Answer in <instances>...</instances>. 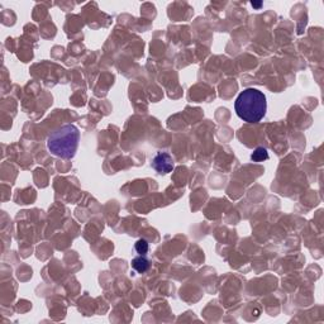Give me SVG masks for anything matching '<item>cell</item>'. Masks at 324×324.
Wrapping results in <instances>:
<instances>
[{
    "instance_id": "7a4b0ae2",
    "label": "cell",
    "mask_w": 324,
    "mask_h": 324,
    "mask_svg": "<svg viewBox=\"0 0 324 324\" xmlns=\"http://www.w3.org/2000/svg\"><path fill=\"white\" fill-rule=\"evenodd\" d=\"M80 132L74 124H66L52 132L47 139V147L53 156L72 158L79 147Z\"/></svg>"
},
{
    "instance_id": "8992f818",
    "label": "cell",
    "mask_w": 324,
    "mask_h": 324,
    "mask_svg": "<svg viewBox=\"0 0 324 324\" xmlns=\"http://www.w3.org/2000/svg\"><path fill=\"white\" fill-rule=\"evenodd\" d=\"M134 248H136L137 254L142 255V256H145V255L148 252V242L146 240H143V238H142V240L137 241Z\"/></svg>"
},
{
    "instance_id": "6da1fadb",
    "label": "cell",
    "mask_w": 324,
    "mask_h": 324,
    "mask_svg": "<svg viewBox=\"0 0 324 324\" xmlns=\"http://www.w3.org/2000/svg\"><path fill=\"white\" fill-rule=\"evenodd\" d=\"M235 110L245 122L259 123L266 114V96L262 91L254 87L243 90L236 99Z\"/></svg>"
},
{
    "instance_id": "5b68a950",
    "label": "cell",
    "mask_w": 324,
    "mask_h": 324,
    "mask_svg": "<svg viewBox=\"0 0 324 324\" xmlns=\"http://www.w3.org/2000/svg\"><path fill=\"white\" fill-rule=\"evenodd\" d=\"M251 160L255 161V162H264V161L269 160V152H267L266 148L257 147L254 153L251 155Z\"/></svg>"
},
{
    "instance_id": "277c9868",
    "label": "cell",
    "mask_w": 324,
    "mask_h": 324,
    "mask_svg": "<svg viewBox=\"0 0 324 324\" xmlns=\"http://www.w3.org/2000/svg\"><path fill=\"white\" fill-rule=\"evenodd\" d=\"M132 267L136 270L137 273L139 274H145L148 269H150V261L146 259L145 256L139 255L138 257L132 260Z\"/></svg>"
},
{
    "instance_id": "3957f363",
    "label": "cell",
    "mask_w": 324,
    "mask_h": 324,
    "mask_svg": "<svg viewBox=\"0 0 324 324\" xmlns=\"http://www.w3.org/2000/svg\"><path fill=\"white\" fill-rule=\"evenodd\" d=\"M152 167L160 175H166L174 170V160L167 152H158L152 158Z\"/></svg>"
}]
</instances>
